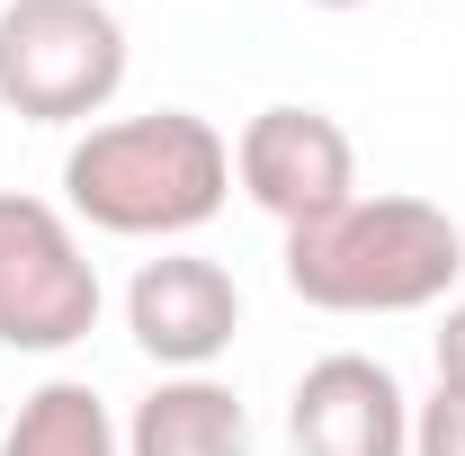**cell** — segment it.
<instances>
[{
  "label": "cell",
  "instance_id": "cell-8",
  "mask_svg": "<svg viewBox=\"0 0 465 456\" xmlns=\"http://www.w3.org/2000/svg\"><path fill=\"white\" fill-rule=\"evenodd\" d=\"M125 456H251V411L224 376H162L125 421Z\"/></svg>",
  "mask_w": 465,
  "mask_h": 456
},
{
  "label": "cell",
  "instance_id": "cell-9",
  "mask_svg": "<svg viewBox=\"0 0 465 456\" xmlns=\"http://www.w3.org/2000/svg\"><path fill=\"white\" fill-rule=\"evenodd\" d=\"M0 456H125V430L108 421V402L90 394L81 376H54V385H36L18 402Z\"/></svg>",
  "mask_w": 465,
  "mask_h": 456
},
{
  "label": "cell",
  "instance_id": "cell-4",
  "mask_svg": "<svg viewBox=\"0 0 465 456\" xmlns=\"http://www.w3.org/2000/svg\"><path fill=\"white\" fill-rule=\"evenodd\" d=\"M99 332V269L54 197L0 188V349H54Z\"/></svg>",
  "mask_w": 465,
  "mask_h": 456
},
{
  "label": "cell",
  "instance_id": "cell-5",
  "mask_svg": "<svg viewBox=\"0 0 465 456\" xmlns=\"http://www.w3.org/2000/svg\"><path fill=\"white\" fill-rule=\"evenodd\" d=\"M232 188L287 233H304L358 197V144L322 108H260L232 134Z\"/></svg>",
  "mask_w": 465,
  "mask_h": 456
},
{
  "label": "cell",
  "instance_id": "cell-12",
  "mask_svg": "<svg viewBox=\"0 0 465 456\" xmlns=\"http://www.w3.org/2000/svg\"><path fill=\"white\" fill-rule=\"evenodd\" d=\"M304 9H367V0H304Z\"/></svg>",
  "mask_w": 465,
  "mask_h": 456
},
{
  "label": "cell",
  "instance_id": "cell-10",
  "mask_svg": "<svg viewBox=\"0 0 465 456\" xmlns=\"http://www.w3.org/2000/svg\"><path fill=\"white\" fill-rule=\"evenodd\" d=\"M411 456H465V394H439L411 402Z\"/></svg>",
  "mask_w": 465,
  "mask_h": 456
},
{
  "label": "cell",
  "instance_id": "cell-6",
  "mask_svg": "<svg viewBox=\"0 0 465 456\" xmlns=\"http://www.w3.org/2000/svg\"><path fill=\"white\" fill-rule=\"evenodd\" d=\"M125 332L162 376H215V358L242 332V286L206 251H162L125 286Z\"/></svg>",
  "mask_w": 465,
  "mask_h": 456
},
{
  "label": "cell",
  "instance_id": "cell-2",
  "mask_svg": "<svg viewBox=\"0 0 465 456\" xmlns=\"http://www.w3.org/2000/svg\"><path fill=\"white\" fill-rule=\"evenodd\" d=\"M465 278V233L430 197H349L287 233V286L313 313H430Z\"/></svg>",
  "mask_w": 465,
  "mask_h": 456
},
{
  "label": "cell",
  "instance_id": "cell-7",
  "mask_svg": "<svg viewBox=\"0 0 465 456\" xmlns=\"http://www.w3.org/2000/svg\"><path fill=\"white\" fill-rule=\"evenodd\" d=\"M287 448L295 456H411V394L394 385L385 358L331 349L295 376Z\"/></svg>",
  "mask_w": 465,
  "mask_h": 456
},
{
  "label": "cell",
  "instance_id": "cell-11",
  "mask_svg": "<svg viewBox=\"0 0 465 456\" xmlns=\"http://www.w3.org/2000/svg\"><path fill=\"white\" fill-rule=\"evenodd\" d=\"M439 385H448V394H465V295L439 313Z\"/></svg>",
  "mask_w": 465,
  "mask_h": 456
},
{
  "label": "cell",
  "instance_id": "cell-1",
  "mask_svg": "<svg viewBox=\"0 0 465 456\" xmlns=\"http://www.w3.org/2000/svg\"><path fill=\"white\" fill-rule=\"evenodd\" d=\"M232 197V144L197 108L108 116L63 153V215L116 242H179L215 224Z\"/></svg>",
  "mask_w": 465,
  "mask_h": 456
},
{
  "label": "cell",
  "instance_id": "cell-3",
  "mask_svg": "<svg viewBox=\"0 0 465 456\" xmlns=\"http://www.w3.org/2000/svg\"><path fill=\"white\" fill-rule=\"evenodd\" d=\"M125 90V27L108 0H9L0 9V108L27 125H90Z\"/></svg>",
  "mask_w": 465,
  "mask_h": 456
}]
</instances>
